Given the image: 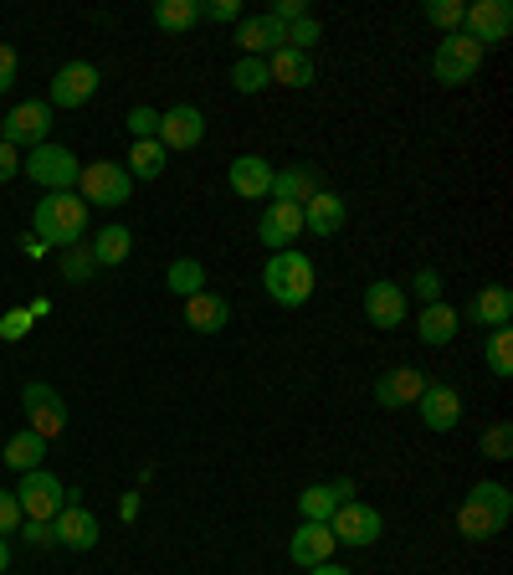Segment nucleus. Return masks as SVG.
<instances>
[{
  "mask_svg": "<svg viewBox=\"0 0 513 575\" xmlns=\"http://www.w3.org/2000/svg\"><path fill=\"white\" fill-rule=\"evenodd\" d=\"M93 211L83 206L77 191H46L36 206H31V236L46 242V247H77L83 232H88Z\"/></svg>",
  "mask_w": 513,
  "mask_h": 575,
  "instance_id": "obj_1",
  "label": "nucleus"
},
{
  "mask_svg": "<svg viewBox=\"0 0 513 575\" xmlns=\"http://www.w3.org/2000/svg\"><path fill=\"white\" fill-rule=\"evenodd\" d=\"M263 288L278 309H303L313 288H319V267L303 247H288V252H272L263 267Z\"/></svg>",
  "mask_w": 513,
  "mask_h": 575,
  "instance_id": "obj_2",
  "label": "nucleus"
},
{
  "mask_svg": "<svg viewBox=\"0 0 513 575\" xmlns=\"http://www.w3.org/2000/svg\"><path fill=\"white\" fill-rule=\"evenodd\" d=\"M509 519H513V493L503 483H493V478H483V483H472V493L462 499V509H457V534L478 545V540L503 534Z\"/></svg>",
  "mask_w": 513,
  "mask_h": 575,
  "instance_id": "obj_3",
  "label": "nucleus"
},
{
  "mask_svg": "<svg viewBox=\"0 0 513 575\" xmlns=\"http://www.w3.org/2000/svg\"><path fill=\"white\" fill-rule=\"evenodd\" d=\"M15 503H21V514L26 519H42V524H52V519L67 509V503H77V488L67 493V483H62L57 472H21V483H15Z\"/></svg>",
  "mask_w": 513,
  "mask_h": 575,
  "instance_id": "obj_4",
  "label": "nucleus"
},
{
  "mask_svg": "<svg viewBox=\"0 0 513 575\" xmlns=\"http://www.w3.org/2000/svg\"><path fill=\"white\" fill-rule=\"evenodd\" d=\"M483 67V46L472 42L468 31H452V36H441L437 52H431V77H437L441 88H462L472 83Z\"/></svg>",
  "mask_w": 513,
  "mask_h": 575,
  "instance_id": "obj_5",
  "label": "nucleus"
},
{
  "mask_svg": "<svg viewBox=\"0 0 513 575\" xmlns=\"http://www.w3.org/2000/svg\"><path fill=\"white\" fill-rule=\"evenodd\" d=\"M77 170H83V160H77L73 149H62V145H36L21 155V175H31L42 191H73L77 185Z\"/></svg>",
  "mask_w": 513,
  "mask_h": 575,
  "instance_id": "obj_6",
  "label": "nucleus"
},
{
  "mask_svg": "<svg viewBox=\"0 0 513 575\" xmlns=\"http://www.w3.org/2000/svg\"><path fill=\"white\" fill-rule=\"evenodd\" d=\"M77 195H83V206H124L129 201V191H133V180H129V170L124 164H114V160H93V164H83L77 170V185H73Z\"/></svg>",
  "mask_w": 513,
  "mask_h": 575,
  "instance_id": "obj_7",
  "label": "nucleus"
},
{
  "mask_svg": "<svg viewBox=\"0 0 513 575\" xmlns=\"http://www.w3.org/2000/svg\"><path fill=\"white\" fill-rule=\"evenodd\" d=\"M46 134H52V104H42V98H26L11 114H0V145L36 149V145H46Z\"/></svg>",
  "mask_w": 513,
  "mask_h": 575,
  "instance_id": "obj_8",
  "label": "nucleus"
},
{
  "mask_svg": "<svg viewBox=\"0 0 513 575\" xmlns=\"http://www.w3.org/2000/svg\"><path fill=\"white\" fill-rule=\"evenodd\" d=\"M381 530H385L381 509H370V503H360V499L339 503L334 519H329V534H334V545H344V550H370L381 540Z\"/></svg>",
  "mask_w": 513,
  "mask_h": 575,
  "instance_id": "obj_9",
  "label": "nucleus"
},
{
  "mask_svg": "<svg viewBox=\"0 0 513 575\" xmlns=\"http://www.w3.org/2000/svg\"><path fill=\"white\" fill-rule=\"evenodd\" d=\"M21 406H26V427L36 432L42 443H52V437H62V432H67V401H62L46 381H26V391H21Z\"/></svg>",
  "mask_w": 513,
  "mask_h": 575,
  "instance_id": "obj_10",
  "label": "nucleus"
},
{
  "mask_svg": "<svg viewBox=\"0 0 513 575\" xmlns=\"http://www.w3.org/2000/svg\"><path fill=\"white\" fill-rule=\"evenodd\" d=\"M462 31H468L483 52L488 46H503L513 36V6L509 0H472L468 15H462Z\"/></svg>",
  "mask_w": 513,
  "mask_h": 575,
  "instance_id": "obj_11",
  "label": "nucleus"
},
{
  "mask_svg": "<svg viewBox=\"0 0 513 575\" xmlns=\"http://www.w3.org/2000/svg\"><path fill=\"white\" fill-rule=\"evenodd\" d=\"M416 412H421L426 432H457V427H462V391L447 385V381H426L421 401H416Z\"/></svg>",
  "mask_w": 513,
  "mask_h": 575,
  "instance_id": "obj_12",
  "label": "nucleus"
},
{
  "mask_svg": "<svg viewBox=\"0 0 513 575\" xmlns=\"http://www.w3.org/2000/svg\"><path fill=\"white\" fill-rule=\"evenodd\" d=\"M410 313V298H406V283L396 278H375L365 288V319L375 329H400Z\"/></svg>",
  "mask_w": 513,
  "mask_h": 575,
  "instance_id": "obj_13",
  "label": "nucleus"
},
{
  "mask_svg": "<svg viewBox=\"0 0 513 575\" xmlns=\"http://www.w3.org/2000/svg\"><path fill=\"white\" fill-rule=\"evenodd\" d=\"M426 381H431V375L416 365H391V370H381V381H375V401H381L385 412H406V406L421 401Z\"/></svg>",
  "mask_w": 513,
  "mask_h": 575,
  "instance_id": "obj_14",
  "label": "nucleus"
},
{
  "mask_svg": "<svg viewBox=\"0 0 513 575\" xmlns=\"http://www.w3.org/2000/svg\"><path fill=\"white\" fill-rule=\"evenodd\" d=\"M164 145V155L170 149H195L205 139V114L195 104H175V108H164L160 114V134H154Z\"/></svg>",
  "mask_w": 513,
  "mask_h": 575,
  "instance_id": "obj_15",
  "label": "nucleus"
},
{
  "mask_svg": "<svg viewBox=\"0 0 513 575\" xmlns=\"http://www.w3.org/2000/svg\"><path fill=\"white\" fill-rule=\"evenodd\" d=\"M272 175H278L272 160H263V155H236L232 170H226V185H232L242 201H267V195H272Z\"/></svg>",
  "mask_w": 513,
  "mask_h": 575,
  "instance_id": "obj_16",
  "label": "nucleus"
},
{
  "mask_svg": "<svg viewBox=\"0 0 513 575\" xmlns=\"http://www.w3.org/2000/svg\"><path fill=\"white\" fill-rule=\"evenodd\" d=\"M98 67L93 62H67V67H57V77H52V108H83L98 93Z\"/></svg>",
  "mask_w": 513,
  "mask_h": 575,
  "instance_id": "obj_17",
  "label": "nucleus"
},
{
  "mask_svg": "<svg viewBox=\"0 0 513 575\" xmlns=\"http://www.w3.org/2000/svg\"><path fill=\"white\" fill-rule=\"evenodd\" d=\"M462 319L478 324V329H509L513 324V294L503 288V283H488V288H478V294L468 298Z\"/></svg>",
  "mask_w": 513,
  "mask_h": 575,
  "instance_id": "obj_18",
  "label": "nucleus"
},
{
  "mask_svg": "<svg viewBox=\"0 0 513 575\" xmlns=\"http://www.w3.org/2000/svg\"><path fill=\"white\" fill-rule=\"evenodd\" d=\"M236 46H242V57H272L278 46H288V26H278L272 15H242L236 21Z\"/></svg>",
  "mask_w": 513,
  "mask_h": 575,
  "instance_id": "obj_19",
  "label": "nucleus"
},
{
  "mask_svg": "<svg viewBox=\"0 0 513 575\" xmlns=\"http://www.w3.org/2000/svg\"><path fill=\"white\" fill-rule=\"evenodd\" d=\"M303 236V206H282V201H272V206H263V222H257V242L272 252H288Z\"/></svg>",
  "mask_w": 513,
  "mask_h": 575,
  "instance_id": "obj_20",
  "label": "nucleus"
},
{
  "mask_svg": "<svg viewBox=\"0 0 513 575\" xmlns=\"http://www.w3.org/2000/svg\"><path fill=\"white\" fill-rule=\"evenodd\" d=\"M52 534H57V545L62 550H93L98 545V534H103V524H98V514H88L83 503H67L57 519H52Z\"/></svg>",
  "mask_w": 513,
  "mask_h": 575,
  "instance_id": "obj_21",
  "label": "nucleus"
},
{
  "mask_svg": "<svg viewBox=\"0 0 513 575\" xmlns=\"http://www.w3.org/2000/svg\"><path fill=\"white\" fill-rule=\"evenodd\" d=\"M334 534H329V524H298L293 530V540H288V561L298 565V571H313V565H323V561H334Z\"/></svg>",
  "mask_w": 513,
  "mask_h": 575,
  "instance_id": "obj_22",
  "label": "nucleus"
},
{
  "mask_svg": "<svg viewBox=\"0 0 513 575\" xmlns=\"http://www.w3.org/2000/svg\"><path fill=\"white\" fill-rule=\"evenodd\" d=\"M319 191H323L319 164H288V170L272 175V195H267V201H282V206H308Z\"/></svg>",
  "mask_w": 513,
  "mask_h": 575,
  "instance_id": "obj_23",
  "label": "nucleus"
},
{
  "mask_svg": "<svg viewBox=\"0 0 513 575\" xmlns=\"http://www.w3.org/2000/svg\"><path fill=\"white\" fill-rule=\"evenodd\" d=\"M350 499H354V483L350 478H334V483H308L298 493V509H303L308 524H329L339 503H350Z\"/></svg>",
  "mask_w": 513,
  "mask_h": 575,
  "instance_id": "obj_24",
  "label": "nucleus"
},
{
  "mask_svg": "<svg viewBox=\"0 0 513 575\" xmlns=\"http://www.w3.org/2000/svg\"><path fill=\"white\" fill-rule=\"evenodd\" d=\"M344 222H350V201H344L339 191H329V185L303 206V232H313V236L344 232Z\"/></svg>",
  "mask_w": 513,
  "mask_h": 575,
  "instance_id": "obj_25",
  "label": "nucleus"
},
{
  "mask_svg": "<svg viewBox=\"0 0 513 575\" xmlns=\"http://www.w3.org/2000/svg\"><path fill=\"white\" fill-rule=\"evenodd\" d=\"M416 334H421V344H431V350H441V344H452L457 334H462V313L441 298V304H426L421 313H416Z\"/></svg>",
  "mask_w": 513,
  "mask_h": 575,
  "instance_id": "obj_26",
  "label": "nucleus"
},
{
  "mask_svg": "<svg viewBox=\"0 0 513 575\" xmlns=\"http://www.w3.org/2000/svg\"><path fill=\"white\" fill-rule=\"evenodd\" d=\"M185 324L195 329V334H221V329L232 324V304L221 294H195V298H185Z\"/></svg>",
  "mask_w": 513,
  "mask_h": 575,
  "instance_id": "obj_27",
  "label": "nucleus"
},
{
  "mask_svg": "<svg viewBox=\"0 0 513 575\" xmlns=\"http://www.w3.org/2000/svg\"><path fill=\"white\" fill-rule=\"evenodd\" d=\"M267 77L282 83V88H308V83H313V57H308V52H293V46H278V52L267 57Z\"/></svg>",
  "mask_w": 513,
  "mask_h": 575,
  "instance_id": "obj_28",
  "label": "nucleus"
},
{
  "mask_svg": "<svg viewBox=\"0 0 513 575\" xmlns=\"http://www.w3.org/2000/svg\"><path fill=\"white\" fill-rule=\"evenodd\" d=\"M93 263L98 267H118V263H129V252H133V232L124 222H108L98 236H93Z\"/></svg>",
  "mask_w": 513,
  "mask_h": 575,
  "instance_id": "obj_29",
  "label": "nucleus"
},
{
  "mask_svg": "<svg viewBox=\"0 0 513 575\" xmlns=\"http://www.w3.org/2000/svg\"><path fill=\"white\" fill-rule=\"evenodd\" d=\"M164 164H170V155H164L160 139H139V145L129 149V160H124V170H129V180H160Z\"/></svg>",
  "mask_w": 513,
  "mask_h": 575,
  "instance_id": "obj_30",
  "label": "nucleus"
},
{
  "mask_svg": "<svg viewBox=\"0 0 513 575\" xmlns=\"http://www.w3.org/2000/svg\"><path fill=\"white\" fill-rule=\"evenodd\" d=\"M195 21H201V0H160V6H154V26H160L164 36H185Z\"/></svg>",
  "mask_w": 513,
  "mask_h": 575,
  "instance_id": "obj_31",
  "label": "nucleus"
},
{
  "mask_svg": "<svg viewBox=\"0 0 513 575\" xmlns=\"http://www.w3.org/2000/svg\"><path fill=\"white\" fill-rule=\"evenodd\" d=\"M42 458H46V443L31 427H21L11 443H6V468H15V472H36Z\"/></svg>",
  "mask_w": 513,
  "mask_h": 575,
  "instance_id": "obj_32",
  "label": "nucleus"
},
{
  "mask_svg": "<svg viewBox=\"0 0 513 575\" xmlns=\"http://www.w3.org/2000/svg\"><path fill=\"white\" fill-rule=\"evenodd\" d=\"M164 288H170L175 298L205 294V263H201V257H175V263H170V273H164Z\"/></svg>",
  "mask_w": 513,
  "mask_h": 575,
  "instance_id": "obj_33",
  "label": "nucleus"
},
{
  "mask_svg": "<svg viewBox=\"0 0 513 575\" xmlns=\"http://www.w3.org/2000/svg\"><path fill=\"white\" fill-rule=\"evenodd\" d=\"M232 88L242 93V98H257V93L272 88V77H267V57H236Z\"/></svg>",
  "mask_w": 513,
  "mask_h": 575,
  "instance_id": "obj_34",
  "label": "nucleus"
},
{
  "mask_svg": "<svg viewBox=\"0 0 513 575\" xmlns=\"http://www.w3.org/2000/svg\"><path fill=\"white\" fill-rule=\"evenodd\" d=\"M57 273H62L67 283H88L93 273H98V263H93V252L77 242V247H62V252H57Z\"/></svg>",
  "mask_w": 513,
  "mask_h": 575,
  "instance_id": "obj_35",
  "label": "nucleus"
},
{
  "mask_svg": "<svg viewBox=\"0 0 513 575\" xmlns=\"http://www.w3.org/2000/svg\"><path fill=\"white\" fill-rule=\"evenodd\" d=\"M488 370H493L499 381L513 375V329H493V334H488Z\"/></svg>",
  "mask_w": 513,
  "mask_h": 575,
  "instance_id": "obj_36",
  "label": "nucleus"
},
{
  "mask_svg": "<svg viewBox=\"0 0 513 575\" xmlns=\"http://www.w3.org/2000/svg\"><path fill=\"white\" fill-rule=\"evenodd\" d=\"M478 452L493 462H509L513 458V422H493V427L478 437Z\"/></svg>",
  "mask_w": 513,
  "mask_h": 575,
  "instance_id": "obj_37",
  "label": "nucleus"
},
{
  "mask_svg": "<svg viewBox=\"0 0 513 575\" xmlns=\"http://www.w3.org/2000/svg\"><path fill=\"white\" fill-rule=\"evenodd\" d=\"M462 15H468V6H462V0H426V21H431L437 31H447V36H452V31H462Z\"/></svg>",
  "mask_w": 513,
  "mask_h": 575,
  "instance_id": "obj_38",
  "label": "nucleus"
},
{
  "mask_svg": "<svg viewBox=\"0 0 513 575\" xmlns=\"http://www.w3.org/2000/svg\"><path fill=\"white\" fill-rule=\"evenodd\" d=\"M441 288H447V283H441L437 267H421V273L406 283V298H416V304L426 309V304H441Z\"/></svg>",
  "mask_w": 513,
  "mask_h": 575,
  "instance_id": "obj_39",
  "label": "nucleus"
},
{
  "mask_svg": "<svg viewBox=\"0 0 513 575\" xmlns=\"http://www.w3.org/2000/svg\"><path fill=\"white\" fill-rule=\"evenodd\" d=\"M124 129L133 134V145H139V139H154V134H160V114H154V108H129V118H124Z\"/></svg>",
  "mask_w": 513,
  "mask_h": 575,
  "instance_id": "obj_40",
  "label": "nucleus"
},
{
  "mask_svg": "<svg viewBox=\"0 0 513 575\" xmlns=\"http://www.w3.org/2000/svg\"><path fill=\"white\" fill-rule=\"evenodd\" d=\"M313 42H323L319 15H303V21H293V26H288V46H293V52H308Z\"/></svg>",
  "mask_w": 513,
  "mask_h": 575,
  "instance_id": "obj_41",
  "label": "nucleus"
},
{
  "mask_svg": "<svg viewBox=\"0 0 513 575\" xmlns=\"http://www.w3.org/2000/svg\"><path fill=\"white\" fill-rule=\"evenodd\" d=\"M31 324H36V319H31L26 309H11V313H6V319H0V340H6V344L26 340V334H31Z\"/></svg>",
  "mask_w": 513,
  "mask_h": 575,
  "instance_id": "obj_42",
  "label": "nucleus"
},
{
  "mask_svg": "<svg viewBox=\"0 0 513 575\" xmlns=\"http://www.w3.org/2000/svg\"><path fill=\"white\" fill-rule=\"evenodd\" d=\"M201 21H242V0H201Z\"/></svg>",
  "mask_w": 513,
  "mask_h": 575,
  "instance_id": "obj_43",
  "label": "nucleus"
},
{
  "mask_svg": "<svg viewBox=\"0 0 513 575\" xmlns=\"http://www.w3.org/2000/svg\"><path fill=\"white\" fill-rule=\"evenodd\" d=\"M21 503H15V488H0V534H15L21 530Z\"/></svg>",
  "mask_w": 513,
  "mask_h": 575,
  "instance_id": "obj_44",
  "label": "nucleus"
},
{
  "mask_svg": "<svg viewBox=\"0 0 513 575\" xmlns=\"http://www.w3.org/2000/svg\"><path fill=\"white\" fill-rule=\"evenodd\" d=\"M15 73H21V57H15V46L0 42V93L15 88Z\"/></svg>",
  "mask_w": 513,
  "mask_h": 575,
  "instance_id": "obj_45",
  "label": "nucleus"
},
{
  "mask_svg": "<svg viewBox=\"0 0 513 575\" xmlns=\"http://www.w3.org/2000/svg\"><path fill=\"white\" fill-rule=\"evenodd\" d=\"M267 15H272L278 26H293V21H303V15H308V0H278Z\"/></svg>",
  "mask_w": 513,
  "mask_h": 575,
  "instance_id": "obj_46",
  "label": "nucleus"
},
{
  "mask_svg": "<svg viewBox=\"0 0 513 575\" xmlns=\"http://www.w3.org/2000/svg\"><path fill=\"white\" fill-rule=\"evenodd\" d=\"M21 540H26V545H57L52 524H42V519H21Z\"/></svg>",
  "mask_w": 513,
  "mask_h": 575,
  "instance_id": "obj_47",
  "label": "nucleus"
},
{
  "mask_svg": "<svg viewBox=\"0 0 513 575\" xmlns=\"http://www.w3.org/2000/svg\"><path fill=\"white\" fill-rule=\"evenodd\" d=\"M15 175H21V149L0 145V185H6V180H15Z\"/></svg>",
  "mask_w": 513,
  "mask_h": 575,
  "instance_id": "obj_48",
  "label": "nucleus"
},
{
  "mask_svg": "<svg viewBox=\"0 0 513 575\" xmlns=\"http://www.w3.org/2000/svg\"><path fill=\"white\" fill-rule=\"evenodd\" d=\"M118 519H124V524L139 519V493H124V499H118Z\"/></svg>",
  "mask_w": 513,
  "mask_h": 575,
  "instance_id": "obj_49",
  "label": "nucleus"
},
{
  "mask_svg": "<svg viewBox=\"0 0 513 575\" xmlns=\"http://www.w3.org/2000/svg\"><path fill=\"white\" fill-rule=\"evenodd\" d=\"M21 252H26V257H46V242H36V236H21Z\"/></svg>",
  "mask_w": 513,
  "mask_h": 575,
  "instance_id": "obj_50",
  "label": "nucleus"
},
{
  "mask_svg": "<svg viewBox=\"0 0 513 575\" xmlns=\"http://www.w3.org/2000/svg\"><path fill=\"white\" fill-rule=\"evenodd\" d=\"M26 313H31V319H46V313H52V298H31Z\"/></svg>",
  "mask_w": 513,
  "mask_h": 575,
  "instance_id": "obj_51",
  "label": "nucleus"
},
{
  "mask_svg": "<svg viewBox=\"0 0 513 575\" xmlns=\"http://www.w3.org/2000/svg\"><path fill=\"white\" fill-rule=\"evenodd\" d=\"M308 575H354V571H344V565H334V561H323V565H313Z\"/></svg>",
  "mask_w": 513,
  "mask_h": 575,
  "instance_id": "obj_52",
  "label": "nucleus"
},
{
  "mask_svg": "<svg viewBox=\"0 0 513 575\" xmlns=\"http://www.w3.org/2000/svg\"><path fill=\"white\" fill-rule=\"evenodd\" d=\"M6 565H11V545H6V534H0V575H6Z\"/></svg>",
  "mask_w": 513,
  "mask_h": 575,
  "instance_id": "obj_53",
  "label": "nucleus"
}]
</instances>
